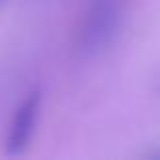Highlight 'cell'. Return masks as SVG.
<instances>
[{
  "label": "cell",
  "mask_w": 160,
  "mask_h": 160,
  "mask_svg": "<svg viewBox=\"0 0 160 160\" xmlns=\"http://www.w3.org/2000/svg\"><path fill=\"white\" fill-rule=\"evenodd\" d=\"M122 16L120 0H93L79 28V45L83 51L95 53L113 37Z\"/></svg>",
  "instance_id": "1"
},
{
  "label": "cell",
  "mask_w": 160,
  "mask_h": 160,
  "mask_svg": "<svg viewBox=\"0 0 160 160\" xmlns=\"http://www.w3.org/2000/svg\"><path fill=\"white\" fill-rule=\"evenodd\" d=\"M41 108H43V93L41 89H32L27 93V98L18 103L14 109V116L8 126L6 136V152L8 154H20L28 148L35 130L39 126Z\"/></svg>",
  "instance_id": "2"
},
{
  "label": "cell",
  "mask_w": 160,
  "mask_h": 160,
  "mask_svg": "<svg viewBox=\"0 0 160 160\" xmlns=\"http://www.w3.org/2000/svg\"><path fill=\"white\" fill-rule=\"evenodd\" d=\"M0 2H4V0H0Z\"/></svg>",
  "instance_id": "3"
}]
</instances>
